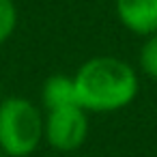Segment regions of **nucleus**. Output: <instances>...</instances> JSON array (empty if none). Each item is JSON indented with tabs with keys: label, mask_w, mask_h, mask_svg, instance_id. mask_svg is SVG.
Returning a JSON list of instances; mask_svg holds the SVG:
<instances>
[{
	"label": "nucleus",
	"mask_w": 157,
	"mask_h": 157,
	"mask_svg": "<svg viewBox=\"0 0 157 157\" xmlns=\"http://www.w3.org/2000/svg\"><path fill=\"white\" fill-rule=\"evenodd\" d=\"M78 103L86 112L108 114L127 108L140 90L136 69L116 56H93L73 75Z\"/></svg>",
	"instance_id": "obj_1"
},
{
	"label": "nucleus",
	"mask_w": 157,
	"mask_h": 157,
	"mask_svg": "<svg viewBox=\"0 0 157 157\" xmlns=\"http://www.w3.org/2000/svg\"><path fill=\"white\" fill-rule=\"evenodd\" d=\"M43 116L26 97L0 99V153L28 157L43 142Z\"/></svg>",
	"instance_id": "obj_2"
},
{
	"label": "nucleus",
	"mask_w": 157,
	"mask_h": 157,
	"mask_svg": "<svg viewBox=\"0 0 157 157\" xmlns=\"http://www.w3.org/2000/svg\"><path fill=\"white\" fill-rule=\"evenodd\" d=\"M88 138V112L80 105L48 110L43 116V142L54 151H78Z\"/></svg>",
	"instance_id": "obj_3"
},
{
	"label": "nucleus",
	"mask_w": 157,
	"mask_h": 157,
	"mask_svg": "<svg viewBox=\"0 0 157 157\" xmlns=\"http://www.w3.org/2000/svg\"><path fill=\"white\" fill-rule=\"evenodd\" d=\"M118 22L133 35L151 37L157 33V0H116Z\"/></svg>",
	"instance_id": "obj_4"
},
{
	"label": "nucleus",
	"mask_w": 157,
	"mask_h": 157,
	"mask_svg": "<svg viewBox=\"0 0 157 157\" xmlns=\"http://www.w3.org/2000/svg\"><path fill=\"white\" fill-rule=\"evenodd\" d=\"M41 101H43L45 110H56V108H65V105H80L73 75H65V73L50 75L43 82Z\"/></svg>",
	"instance_id": "obj_5"
},
{
	"label": "nucleus",
	"mask_w": 157,
	"mask_h": 157,
	"mask_svg": "<svg viewBox=\"0 0 157 157\" xmlns=\"http://www.w3.org/2000/svg\"><path fill=\"white\" fill-rule=\"evenodd\" d=\"M138 67L148 80L157 82V35L146 37V41L138 54Z\"/></svg>",
	"instance_id": "obj_6"
},
{
	"label": "nucleus",
	"mask_w": 157,
	"mask_h": 157,
	"mask_svg": "<svg viewBox=\"0 0 157 157\" xmlns=\"http://www.w3.org/2000/svg\"><path fill=\"white\" fill-rule=\"evenodd\" d=\"M17 7L13 0H0V45L7 43L17 28Z\"/></svg>",
	"instance_id": "obj_7"
},
{
	"label": "nucleus",
	"mask_w": 157,
	"mask_h": 157,
	"mask_svg": "<svg viewBox=\"0 0 157 157\" xmlns=\"http://www.w3.org/2000/svg\"><path fill=\"white\" fill-rule=\"evenodd\" d=\"M0 95H2V93H0Z\"/></svg>",
	"instance_id": "obj_8"
},
{
	"label": "nucleus",
	"mask_w": 157,
	"mask_h": 157,
	"mask_svg": "<svg viewBox=\"0 0 157 157\" xmlns=\"http://www.w3.org/2000/svg\"><path fill=\"white\" fill-rule=\"evenodd\" d=\"M155 35H157V33H155Z\"/></svg>",
	"instance_id": "obj_9"
}]
</instances>
